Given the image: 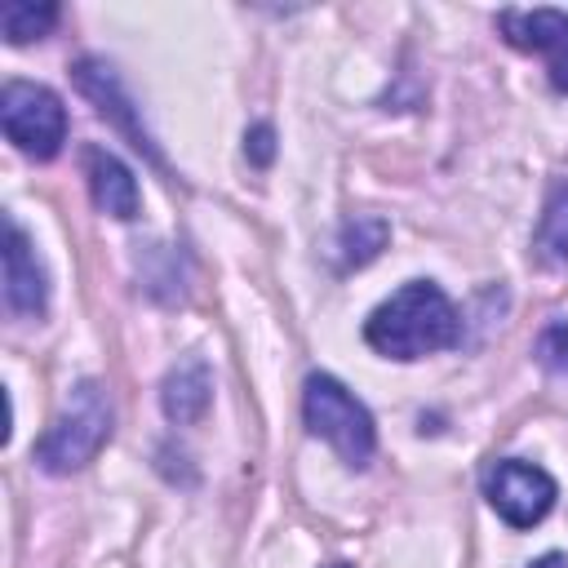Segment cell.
Instances as JSON below:
<instances>
[{"mask_svg": "<svg viewBox=\"0 0 568 568\" xmlns=\"http://www.w3.org/2000/svg\"><path fill=\"white\" fill-rule=\"evenodd\" d=\"M386 235H390V226H386L382 217H373V213H355V217H346L342 231H337V240H333V248H337V266L351 271V266L373 262V257L386 248Z\"/></svg>", "mask_w": 568, "mask_h": 568, "instance_id": "7c38bea8", "label": "cell"}, {"mask_svg": "<svg viewBox=\"0 0 568 568\" xmlns=\"http://www.w3.org/2000/svg\"><path fill=\"white\" fill-rule=\"evenodd\" d=\"M333 568H346V564H333Z\"/></svg>", "mask_w": 568, "mask_h": 568, "instance_id": "e0dca14e", "label": "cell"}, {"mask_svg": "<svg viewBox=\"0 0 568 568\" xmlns=\"http://www.w3.org/2000/svg\"><path fill=\"white\" fill-rule=\"evenodd\" d=\"M532 568H568V555H541Z\"/></svg>", "mask_w": 568, "mask_h": 568, "instance_id": "2e32d148", "label": "cell"}, {"mask_svg": "<svg viewBox=\"0 0 568 568\" xmlns=\"http://www.w3.org/2000/svg\"><path fill=\"white\" fill-rule=\"evenodd\" d=\"M4 306L22 320H40L49 306V280L44 266L27 240V231L9 217L4 222Z\"/></svg>", "mask_w": 568, "mask_h": 568, "instance_id": "ba28073f", "label": "cell"}, {"mask_svg": "<svg viewBox=\"0 0 568 568\" xmlns=\"http://www.w3.org/2000/svg\"><path fill=\"white\" fill-rule=\"evenodd\" d=\"M484 497L510 528H532L555 506V479L519 457H501L484 470Z\"/></svg>", "mask_w": 568, "mask_h": 568, "instance_id": "5b68a950", "label": "cell"}, {"mask_svg": "<svg viewBox=\"0 0 568 568\" xmlns=\"http://www.w3.org/2000/svg\"><path fill=\"white\" fill-rule=\"evenodd\" d=\"M457 337H462L457 306L430 280H408L364 320V342L386 359H422L453 346Z\"/></svg>", "mask_w": 568, "mask_h": 568, "instance_id": "6da1fadb", "label": "cell"}, {"mask_svg": "<svg viewBox=\"0 0 568 568\" xmlns=\"http://www.w3.org/2000/svg\"><path fill=\"white\" fill-rule=\"evenodd\" d=\"M537 359H541L550 373H564V377H568V324H550V328L537 337Z\"/></svg>", "mask_w": 568, "mask_h": 568, "instance_id": "5bb4252c", "label": "cell"}, {"mask_svg": "<svg viewBox=\"0 0 568 568\" xmlns=\"http://www.w3.org/2000/svg\"><path fill=\"white\" fill-rule=\"evenodd\" d=\"M84 178H89V195H93V204H98L102 213H111V217H120V222L138 217L142 191H138V178L129 173L124 160H115V155L102 151V146H89V151H84Z\"/></svg>", "mask_w": 568, "mask_h": 568, "instance_id": "9c48e42d", "label": "cell"}, {"mask_svg": "<svg viewBox=\"0 0 568 568\" xmlns=\"http://www.w3.org/2000/svg\"><path fill=\"white\" fill-rule=\"evenodd\" d=\"M0 124L4 138L36 160L58 155V146L67 142V106L53 89L31 84V80H9L0 93Z\"/></svg>", "mask_w": 568, "mask_h": 568, "instance_id": "277c9868", "label": "cell"}, {"mask_svg": "<svg viewBox=\"0 0 568 568\" xmlns=\"http://www.w3.org/2000/svg\"><path fill=\"white\" fill-rule=\"evenodd\" d=\"M111 439V399L98 382H75L62 413L53 417V426L40 435L36 444V462L49 475H71L80 466H89L102 444Z\"/></svg>", "mask_w": 568, "mask_h": 568, "instance_id": "7a4b0ae2", "label": "cell"}, {"mask_svg": "<svg viewBox=\"0 0 568 568\" xmlns=\"http://www.w3.org/2000/svg\"><path fill=\"white\" fill-rule=\"evenodd\" d=\"M244 155L253 164H271V155H275V129L271 124H253L248 138H244Z\"/></svg>", "mask_w": 568, "mask_h": 568, "instance_id": "9a60e30c", "label": "cell"}, {"mask_svg": "<svg viewBox=\"0 0 568 568\" xmlns=\"http://www.w3.org/2000/svg\"><path fill=\"white\" fill-rule=\"evenodd\" d=\"M497 31L506 36V44L541 53L550 84L568 93V13L564 9H501Z\"/></svg>", "mask_w": 568, "mask_h": 568, "instance_id": "8992f818", "label": "cell"}, {"mask_svg": "<svg viewBox=\"0 0 568 568\" xmlns=\"http://www.w3.org/2000/svg\"><path fill=\"white\" fill-rule=\"evenodd\" d=\"M0 27H4L9 44L40 40V36H49L58 27V4H22V0H13V4L0 9Z\"/></svg>", "mask_w": 568, "mask_h": 568, "instance_id": "4fadbf2b", "label": "cell"}, {"mask_svg": "<svg viewBox=\"0 0 568 568\" xmlns=\"http://www.w3.org/2000/svg\"><path fill=\"white\" fill-rule=\"evenodd\" d=\"M213 404V373L200 355H186L178 359L169 373H164V386H160V408L169 422L178 426H195Z\"/></svg>", "mask_w": 568, "mask_h": 568, "instance_id": "30bf717a", "label": "cell"}, {"mask_svg": "<svg viewBox=\"0 0 568 568\" xmlns=\"http://www.w3.org/2000/svg\"><path fill=\"white\" fill-rule=\"evenodd\" d=\"M75 89L106 115V120H115V129L146 155V160H155L160 164V151H155V142H151V133H146V124L138 120V106H133V98L124 93V84H120V75L106 67V62H98V58H80L75 62Z\"/></svg>", "mask_w": 568, "mask_h": 568, "instance_id": "52a82bcc", "label": "cell"}, {"mask_svg": "<svg viewBox=\"0 0 568 568\" xmlns=\"http://www.w3.org/2000/svg\"><path fill=\"white\" fill-rule=\"evenodd\" d=\"M532 257L546 271H564L568 266V182H555L532 235Z\"/></svg>", "mask_w": 568, "mask_h": 568, "instance_id": "8fae6325", "label": "cell"}, {"mask_svg": "<svg viewBox=\"0 0 568 568\" xmlns=\"http://www.w3.org/2000/svg\"><path fill=\"white\" fill-rule=\"evenodd\" d=\"M302 417L311 426V435H320L351 470L368 466L377 453V430L368 408L328 373H311L306 390H302Z\"/></svg>", "mask_w": 568, "mask_h": 568, "instance_id": "3957f363", "label": "cell"}]
</instances>
